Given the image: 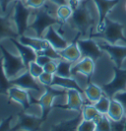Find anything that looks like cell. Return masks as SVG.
<instances>
[{
	"mask_svg": "<svg viewBox=\"0 0 126 131\" xmlns=\"http://www.w3.org/2000/svg\"><path fill=\"white\" fill-rule=\"evenodd\" d=\"M125 115H126V110H125Z\"/></svg>",
	"mask_w": 126,
	"mask_h": 131,
	"instance_id": "bcb514c9",
	"label": "cell"
},
{
	"mask_svg": "<svg viewBox=\"0 0 126 131\" xmlns=\"http://www.w3.org/2000/svg\"><path fill=\"white\" fill-rule=\"evenodd\" d=\"M10 39V41L13 43L14 46H16V48L18 49V51L20 53V56L23 59V61H24V63H25L27 68H28V66H29V64L31 62L36 61L37 56H38V53H37V51L35 49H33L30 46L23 45L18 39L12 38V39Z\"/></svg>",
	"mask_w": 126,
	"mask_h": 131,
	"instance_id": "d6986e66",
	"label": "cell"
},
{
	"mask_svg": "<svg viewBox=\"0 0 126 131\" xmlns=\"http://www.w3.org/2000/svg\"><path fill=\"white\" fill-rule=\"evenodd\" d=\"M20 1H24V2H25V0H20Z\"/></svg>",
	"mask_w": 126,
	"mask_h": 131,
	"instance_id": "f6af8a7d",
	"label": "cell"
},
{
	"mask_svg": "<svg viewBox=\"0 0 126 131\" xmlns=\"http://www.w3.org/2000/svg\"><path fill=\"white\" fill-rule=\"evenodd\" d=\"M18 39L20 40L23 45L30 46L33 49H35L37 51V53L44 50L47 47L50 46L47 39H44L43 38H39V37L32 38V37H28V36L23 35V36H20Z\"/></svg>",
	"mask_w": 126,
	"mask_h": 131,
	"instance_id": "7402d4cb",
	"label": "cell"
},
{
	"mask_svg": "<svg viewBox=\"0 0 126 131\" xmlns=\"http://www.w3.org/2000/svg\"><path fill=\"white\" fill-rule=\"evenodd\" d=\"M113 99L116 100V101H118L120 104L124 106V108L126 110V91L117 93V94L113 97Z\"/></svg>",
	"mask_w": 126,
	"mask_h": 131,
	"instance_id": "f35d334b",
	"label": "cell"
},
{
	"mask_svg": "<svg viewBox=\"0 0 126 131\" xmlns=\"http://www.w3.org/2000/svg\"><path fill=\"white\" fill-rule=\"evenodd\" d=\"M125 9H126V4H125Z\"/></svg>",
	"mask_w": 126,
	"mask_h": 131,
	"instance_id": "7dc6e473",
	"label": "cell"
},
{
	"mask_svg": "<svg viewBox=\"0 0 126 131\" xmlns=\"http://www.w3.org/2000/svg\"><path fill=\"white\" fill-rule=\"evenodd\" d=\"M125 115V108L124 106L120 104L118 101L111 99L110 100V105L107 112V116L110 120L117 121Z\"/></svg>",
	"mask_w": 126,
	"mask_h": 131,
	"instance_id": "cb8c5ba5",
	"label": "cell"
},
{
	"mask_svg": "<svg viewBox=\"0 0 126 131\" xmlns=\"http://www.w3.org/2000/svg\"><path fill=\"white\" fill-rule=\"evenodd\" d=\"M72 14H73V9L69 4H63V5L57 6L55 10V16L63 25L70 20Z\"/></svg>",
	"mask_w": 126,
	"mask_h": 131,
	"instance_id": "4316f807",
	"label": "cell"
},
{
	"mask_svg": "<svg viewBox=\"0 0 126 131\" xmlns=\"http://www.w3.org/2000/svg\"><path fill=\"white\" fill-rule=\"evenodd\" d=\"M113 72L112 80L101 87L105 95L109 99H113L117 93L126 91V69L118 68L114 65Z\"/></svg>",
	"mask_w": 126,
	"mask_h": 131,
	"instance_id": "52a82bcc",
	"label": "cell"
},
{
	"mask_svg": "<svg viewBox=\"0 0 126 131\" xmlns=\"http://www.w3.org/2000/svg\"><path fill=\"white\" fill-rule=\"evenodd\" d=\"M110 100L107 96L104 95L101 98L96 102L94 105L95 107L98 110V112L101 113V114H107V112H108V108H109V105H110Z\"/></svg>",
	"mask_w": 126,
	"mask_h": 131,
	"instance_id": "f546056e",
	"label": "cell"
},
{
	"mask_svg": "<svg viewBox=\"0 0 126 131\" xmlns=\"http://www.w3.org/2000/svg\"><path fill=\"white\" fill-rule=\"evenodd\" d=\"M51 60H52V59L49 58L47 55H43V54H38L37 59H36V61H37L40 66H42V67L45 65V64H47L49 61H51Z\"/></svg>",
	"mask_w": 126,
	"mask_h": 131,
	"instance_id": "ab89813d",
	"label": "cell"
},
{
	"mask_svg": "<svg viewBox=\"0 0 126 131\" xmlns=\"http://www.w3.org/2000/svg\"><path fill=\"white\" fill-rule=\"evenodd\" d=\"M13 118L14 116L12 114L4 118L0 123V131H11V121L13 120Z\"/></svg>",
	"mask_w": 126,
	"mask_h": 131,
	"instance_id": "8d00e7d4",
	"label": "cell"
},
{
	"mask_svg": "<svg viewBox=\"0 0 126 131\" xmlns=\"http://www.w3.org/2000/svg\"><path fill=\"white\" fill-rule=\"evenodd\" d=\"M28 70H29V72L31 73V75L36 79H39L40 75L44 72L43 67L40 66L37 61L31 62V63L29 64V66H28Z\"/></svg>",
	"mask_w": 126,
	"mask_h": 131,
	"instance_id": "4dcf8cb0",
	"label": "cell"
},
{
	"mask_svg": "<svg viewBox=\"0 0 126 131\" xmlns=\"http://www.w3.org/2000/svg\"><path fill=\"white\" fill-rule=\"evenodd\" d=\"M49 1L56 6H60V5H63V4H68L67 0H49Z\"/></svg>",
	"mask_w": 126,
	"mask_h": 131,
	"instance_id": "b9f144b4",
	"label": "cell"
},
{
	"mask_svg": "<svg viewBox=\"0 0 126 131\" xmlns=\"http://www.w3.org/2000/svg\"><path fill=\"white\" fill-rule=\"evenodd\" d=\"M0 51L2 53V57H3V66L9 80L18 77L20 74L28 69L20 55L12 54L1 43H0Z\"/></svg>",
	"mask_w": 126,
	"mask_h": 131,
	"instance_id": "5b68a950",
	"label": "cell"
},
{
	"mask_svg": "<svg viewBox=\"0 0 126 131\" xmlns=\"http://www.w3.org/2000/svg\"><path fill=\"white\" fill-rule=\"evenodd\" d=\"M14 0H0V12L1 14H6L9 11V4Z\"/></svg>",
	"mask_w": 126,
	"mask_h": 131,
	"instance_id": "60d3db41",
	"label": "cell"
},
{
	"mask_svg": "<svg viewBox=\"0 0 126 131\" xmlns=\"http://www.w3.org/2000/svg\"><path fill=\"white\" fill-rule=\"evenodd\" d=\"M33 12V9L27 6L24 1L14 0L12 18L19 36L25 35L27 30H29V26H30L29 20Z\"/></svg>",
	"mask_w": 126,
	"mask_h": 131,
	"instance_id": "8992f818",
	"label": "cell"
},
{
	"mask_svg": "<svg viewBox=\"0 0 126 131\" xmlns=\"http://www.w3.org/2000/svg\"><path fill=\"white\" fill-rule=\"evenodd\" d=\"M79 38H81V37H80L79 34H77L73 40L65 48L60 50L59 52L62 59L68 60V61H70L72 63H76L82 58V54H81L80 48L78 46V43H77V40H78Z\"/></svg>",
	"mask_w": 126,
	"mask_h": 131,
	"instance_id": "ac0fdd59",
	"label": "cell"
},
{
	"mask_svg": "<svg viewBox=\"0 0 126 131\" xmlns=\"http://www.w3.org/2000/svg\"><path fill=\"white\" fill-rule=\"evenodd\" d=\"M13 11H8L6 14H0V40L3 39H19V34L12 18Z\"/></svg>",
	"mask_w": 126,
	"mask_h": 131,
	"instance_id": "7c38bea8",
	"label": "cell"
},
{
	"mask_svg": "<svg viewBox=\"0 0 126 131\" xmlns=\"http://www.w3.org/2000/svg\"><path fill=\"white\" fill-rule=\"evenodd\" d=\"M44 92L39 99H33L31 96V103L32 105H38L41 108V119L45 122L49 112L54 107V100L58 97L66 96L67 90L61 88H55L52 86H45Z\"/></svg>",
	"mask_w": 126,
	"mask_h": 131,
	"instance_id": "3957f363",
	"label": "cell"
},
{
	"mask_svg": "<svg viewBox=\"0 0 126 131\" xmlns=\"http://www.w3.org/2000/svg\"><path fill=\"white\" fill-rule=\"evenodd\" d=\"M124 131H126V121H125V125H124Z\"/></svg>",
	"mask_w": 126,
	"mask_h": 131,
	"instance_id": "ee69618b",
	"label": "cell"
},
{
	"mask_svg": "<svg viewBox=\"0 0 126 131\" xmlns=\"http://www.w3.org/2000/svg\"><path fill=\"white\" fill-rule=\"evenodd\" d=\"M125 121H126V115H124L121 119L117 120V121L110 120V123H111V131H124Z\"/></svg>",
	"mask_w": 126,
	"mask_h": 131,
	"instance_id": "d590c367",
	"label": "cell"
},
{
	"mask_svg": "<svg viewBox=\"0 0 126 131\" xmlns=\"http://www.w3.org/2000/svg\"><path fill=\"white\" fill-rule=\"evenodd\" d=\"M94 121L96 123V131H111L110 119L106 114L100 113Z\"/></svg>",
	"mask_w": 126,
	"mask_h": 131,
	"instance_id": "f1b7e54d",
	"label": "cell"
},
{
	"mask_svg": "<svg viewBox=\"0 0 126 131\" xmlns=\"http://www.w3.org/2000/svg\"><path fill=\"white\" fill-rule=\"evenodd\" d=\"M95 61L90 57H83L80 59L78 62L74 63L72 67V76H75L77 74H82L87 77V82L90 83L91 78L95 72Z\"/></svg>",
	"mask_w": 126,
	"mask_h": 131,
	"instance_id": "2e32d148",
	"label": "cell"
},
{
	"mask_svg": "<svg viewBox=\"0 0 126 131\" xmlns=\"http://www.w3.org/2000/svg\"><path fill=\"white\" fill-rule=\"evenodd\" d=\"M82 120H83L82 112H79L75 117L68 120H62L56 124H52L50 126V131H77L78 126Z\"/></svg>",
	"mask_w": 126,
	"mask_h": 131,
	"instance_id": "ffe728a7",
	"label": "cell"
},
{
	"mask_svg": "<svg viewBox=\"0 0 126 131\" xmlns=\"http://www.w3.org/2000/svg\"><path fill=\"white\" fill-rule=\"evenodd\" d=\"M66 104L65 105H54V108H62V110H70L75 112H81L83 105L86 103L82 98V94L77 90H67Z\"/></svg>",
	"mask_w": 126,
	"mask_h": 131,
	"instance_id": "5bb4252c",
	"label": "cell"
},
{
	"mask_svg": "<svg viewBox=\"0 0 126 131\" xmlns=\"http://www.w3.org/2000/svg\"><path fill=\"white\" fill-rule=\"evenodd\" d=\"M43 70H44V72L50 73V74L54 75L56 73V70H57V61L56 60L49 61L47 64L43 66Z\"/></svg>",
	"mask_w": 126,
	"mask_h": 131,
	"instance_id": "74e56055",
	"label": "cell"
},
{
	"mask_svg": "<svg viewBox=\"0 0 126 131\" xmlns=\"http://www.w3.org/2000/svg\"><path fill=\"white\" fill-rule=\"evenodd\" d=\"M84 95L86 96L89 103L95 104L105 95V93L102 91L101 87H99L98 85L90 82V83H88L86 89H84Z\"/></svg>",
	"mask_w": 126,
	"mask_h": 131,
	"instance_id": "603a6c76",
	"label": "cell"
},
{
	"mask_svg": "<svg viewBox=\"0 0 126 131\" xmlns=\"http://www.w3.org/2000/svg\"><path fill=\"white\" fill-rule=\"evenodd\" d=\"M38 54H43V55H47L49 58H51L52 60H56L58 61L60 59H62L61 55H60L59 50L55 49L52 46H49L48 47H47L44 50L40 51V52H38Z\"/></svg>",
	"mask_w": 126,
	"mask_h": 131,
	"instance_id": "1f68e13d",
	"label": "cell"
},
{
	"mask_svg": "<svg viewBox=\"0 0 126 131\" xmlns=\"http://www.w3.org/2000/svg\"><path fill=\"white\" fill-rule=\"evenodd\" d=\"M49 0H25V3L29 8L33 10H38L41 7H43Z\"/></svg>",
	"mask_w": 126,
	"mask_h": 131,
	"instance_id": "836d02e7",
	"label": "cell"
},
{
	"mask_svg": "<svg viewBox=\"0 0 126 131\" xmlns=\"http://www.w3.org/2000/svg\"><path fill=\"white\" fill-rule=\"evenodd\" d=\"M77 131H96V123L94 120L83 119L78 126Z\"/></svg>",
	"mask_w": 126,
	"mask_h": 131,
	"instance_id": "d6a6232c",
	"label": "cell"
},
{
	"mask_svg": "<svg viewBox=\"0 0 126 131\" xmlns=\"http://www.w3.org/2000/svg\"><path fill=\"white\" fill-rule=\"evenodd\" d=\"M72 62L65 60V59H60L57 61V70L55 75L60 76V77H73L72 76V67H73Z\"/></svg>",
	"mask_w": 126,
	"mask_h": 131,
	"instance_id": "484cf974",
	"label": "cell"
},
{
	"mask_svg": "<svg viewBox=\"0 0 126 131\" xmlns=\"http://www.w3.org/2000/svg\"><path fill=\"white\" fill-rule=\"evenodd\" d=\"M8 98L10 101H13L15 103H18L19 105L23 107V111L27 112L31 105V95L28 93L27 90L17 87V86H12L8 90Z\"/></svg>",
	"mask_w": 126,
	"mask_h": 131,
	"instance_id": "9a60e30c",
	"label": "cell"
},
{
	"mask_svg": "<svg viewBox=\"0 0 126 131\" xmlns=\"http://www.w3.org/2000/svg\"><path fill=\"white\" fill-rule=\"evenodd\" d=\"M53 74L47 72H43L39 78V82L40 83V85L42 87H45V86H51L53 82Z\"/></svg>",
	"mask_w": 126,
	"mask_h": 131,
	"instance_id": "e575fe53",
	"label": "cell"
},
{
	"mask_svg": "<svg viewBox=\"0 0 126 131\" xmlns=\"http://www.w3.org/2000/svg\"><path fill=\"white\" fill-rule=\"evenodd\" d=\"M120 0H93L94 4L98 9L99 20L96 26V33L102 32L105 28V21L107 18L108 13L119 3Z\"/></svg>",
	"mask_w": 126,
	"mask_h": 131,
	"instance_id": "30bf717a",
	"label": "cell"
},
{
	"mask_svg": "<svg viewBox=\"0 0 126 131\" xmlns=\"http://www.w3.org/2000/svg\"><path fill=\"white\" fill-rule=\"evenodd\" d=\"M93 0H84L75 9L70 20L68 21L71 27L77 31L81 38H85L87 35L92 34V30L96 25L93 9L91 6Z\"/></svg>",
	"mask_w": 126,
	"mask_h": 131,
	"instance_id": "6da1fadb",
	"label": "cell"
},
{
	"mask_svg": "<svg viewBox=\"0 0 126 131\" xmlns=\"http://www.w3.org/2000/svg\"><path fill=\"white\" fill-rule=\"evenodd\" d=\"M35 19L30 23L29 29L33 30L36 33V37L42 38L47 30L51 26H56L62 28L63 24L60 22L58 18L50 12L49 7L47 4L38 10H33Z\"/></svg>",
	"mask_w": 126,
	"mask_h": 131,
	"instance_id": "7a4b0ae2",
	"label": "cell"
},
{
	"mask_svg": "<svg viewBox=\"0 0 126 131\" xmlns=\"http://www.w3.org/2000/svg\"><path fill=\"white\" fill-rule=\"evenodd\" d=\"M77 43L80 48V51L83 57H90L94 61H97L102 56L104 50L99 46V43L94 40L92 38H87V39H78Z\"/></svg>",
	"mask_w": 126,
	"mask_h": 131,
	"instance_id": "9c48e42d",
	"label": "cell"
},
{
	"mask_svg": "<svg viewBox=\"0 0 126 131\" xmlns=\"http://www.w3.org/2000/svg\"><path fill=\"white\" fill-rule=\"evenodd\" d=\"M81 112H82L83 119H86V120H95L100 114L98 112V110L95 107V105H92L91 103H88V104L86 103L83 105Z\"/></svg>",
	"mask_w": 126,
	"mask_h": 131,
	"instance_id": "83f0119b",
	"label": "cell"
},
{
	"mask_svg": "<svg viewBox=\"0 0 126 131\" xmlns=\"http://www.w3.org/2000/svg\"><path fill=\"white\" fill-rule=\"evenodd\" d=\"M124 25L111 21L108 17L105 21V28L100 33H92L89 37L90 38H100L105 39L106 42L110 45H115L117 41H122L126 43V38L123 35Z\"/></svg>",
	"mask_w": 126,
	"mask_h": 131,
	"instance_id": "277c9868",
	"label": "cell"
},
{
	"mask_svg": "<svg viewBox=\"0 0 126 131\" xmlns=\"http://www.w3.org/2000/svg\"><path fill=\"white\" fill-rule=\"evenodd\" d=\"M68 1V3L69 2H76V3H80V2H82V1H84V0H67Z\"/></svg>",
	"mask_w": 126,
	"mask_h": 131,
	"instance_id": "7bdbcfd3",
	"label": "cell"
},
{
	"mask_svg": "<svg viewBox=\"0 0 126 131\" xmlns=\"http://www.w3.org/2000/svg\"><path fill=\"white\" fill-rule=\"evenodd\" d=\"M11 80L7 77L4 66H3V57H0V95H8V90L12 87Z\"/></svg>",
	"mask_w": 126,
	"mask_h": 131,
	"instance_id": "d4e9b609",
	"label": "cell"
},
{
	"mask_svg": "<svg viewBox=\"0 0 126 131\" xmlns=\"http://www.w3.org/2000/svg\"><path fill=\"white\" fill-rule=\"evenodd\" d=\"M43 120L33 114H29L27 112L22 111L18 113V122L11 128V131H39L41 128Z\"/></svg>",
	"mask_w": 126,
	"mask_h": 131,
	"instance_id": "ba28073f",
	"label": "cell"
},
{
	"mask_svg": "<svg viewBox=\"0 0 126 131\" xmlns=\"http://www.w3.org/2000/svg\"><path fill=\"white\" fill-rule=\"evenodd\" d=\"M100 47L108 53L109 57L111 59L114 65L118 68H122L123 60L126 58V46H116V45H110L108 42L105 41H99L98 42Z\"/></svg>",
	"mask_w": 126,
	"mask_h": 131,
	"instance_id": "8fae6325",
	"label": "cell"
},
{
	"mask_svg": "<svg viewBox=\"0 0 126 131\" xmlns=\"http://www.w3.org/2000/svg\"><path fill=\"white\" fill-rule=\"evenodd\" d=\"M56 26L49 27L47 30V32L43 35V39H47L49 42L50 46H52L55 49L57 50H62L63 48H65L69 43L67 41V39L58 32V30L55 28Z\"/></svg>",
	"mask_w": 126,
	"mask_h": 131,
	"instance_id": "e0dca14e",
	"label": "cell"
},
{
	"mask_svg": "<svg viewBox=\"0 0 126 131\" xmlns=\"http://www.w3.org/2000/svg\"><path fill=\"white\" fill-rule=\"evenodd\" d=\"M11 83L13 86L20 87V88H23L25 90H31V91L37 93L41 92L42 86L40 85V82H37V79L33 78L28 69L26 71H24L22 74H20L18 77L12 79Z\"/></svg>",
	"mask_w": 126,
	"mask_h": 131,
	"instance_id": "4fadbf2b",
	"label": "cell"
},
{
	"mask_svg": "<svg viewBox=\"0 0 126 131\" xmlns=\"http://www.w3.org/2000/svg\"><path fill=\"white\" fill-rule=\"evenodd\" d=\"M52 87L55 88H61V89H65V90H77L82 95L84 94V89L77 83V81L73 78V77H60L54 74L53 76V82Z\"/></svg>",
	"mask_w": 126,
	"mask_h": 131,
	"instance_id": "44dd1931",
	"label": "cell"
}]
</instances>
